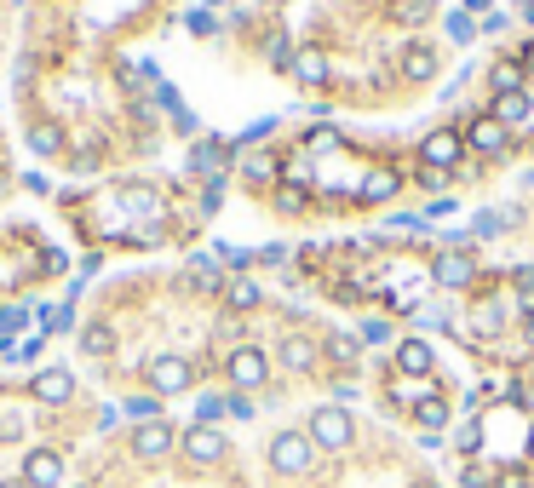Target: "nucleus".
Masks as SVG:
<instances>
[{
    "label": "nucleus",
    "mask_w": 534,
    "mask_h": 488,
    "mask_svg": "<svg viewBox=\"0 0 534 488\" xmlns=\"http://www.w3.org/2000/svg\"><path fill=\"white\" fill-rule=\"evenodd\" d=\"M443 419H448V408H443V397H426V402H419V425H426V431L437 437V431H443Z\"/></svg>",
    "instance_id": "obj_22"
},
{
    "label": "nucleus",
    "mask_w": 534,
    "mask_h": 488,
    "mask_svg": "<svg viewBox=\"0 0 534 488\" xmlns=\"http://www.w3.org/2000/svg\"><path fill=\"white\" fill-rule=\"evenodd\" d=\"M397 18H402V23H419V18H431V0H402V6H397Z\"/></svg>",
    "instance_id": "obj_28"
},
{
    "label": "nucleus",
    "mask_w": 534,
    "mask_h": 488,
    "mask_svg": "<svg viewBox=\"0 0 534 488\" xmlns=\"http://www.w3.org/2000/svg\"><path fill=\"white\" fill-rule=\"evenodd\" d=\"M529 443H534V437H529Z\"/></svg>",
    "instance_id": "obj_46"
},
{
    "label": "nucleus",
    "mask_w": 534,
    "mask_h": 488,
    "mask_svg": "<svg viewBox=\"0 0 534 488\" xmlns=\"http://www.w3.org/2000/svg\"><path fill=\"white\" fill-rule=\"evenodd\" d=\"M489 87H494V92H523V69H517V64H494Z\"/></svg>",
    "instance_id": "obj_21"
},
{
    "label": "nucleus",
    "mask_w": 534,
    "mask_h": 488,
    "mask_svg": "<svg viewBox=\"0 0 534 488\" xmlns=\"http://www.w3.org/2000/svg\"><path fill=\"white\" fill-rule=\"evenodd\" d=\"M29 391H35V402H52V408H58V402L75 397V380H69V368H41Z\"/></svg>",
    "instance_id": "obj_9"
},
{
    "label": "nucleus",
    "mask_w": 534,
    "mask_h": 488,
    "mask_svg": "<svg viewBox=\"0 0 534 488\" xmlns=\"http://www.w3.org/2000/svg\"><path fill=\"white\" fill-rule=\"evenodd\" d=\"M305 437L317 448H345V443H351V414H345V408H317Z\"/></svg>",
    "instance_id": "obj_2"
},
{
    "label": "nucleus",
    "mask_w": 534,
    "mask_h": 488,
    "mask_svg": "<svg viewBox=\"0 0 534 488\" xmlns=\"http://www.w3.org/2000/svg\"><path fill=\"white\" fill-rule=\"evenodd\" d=\"M264 373H271L264 351H253V345L230 351V385H235V391H259V385H264Z\"/></svg>",
    "instance_id": "obj_5"
},
{
    "label": "nucleus",
    "mask_w": 534,
    "mask_h": 488,
    "mask_svg": "<svg viewBox=\"0 0 534 488\" xmlns=\"http://www.w3.org/2000/svg\"><path fill=\"white\" fill-rule=\"evenodd\" d=\"M494 488H529V477H523V471H500Z\"/></svg>",
    "instance_id": "obj_38"
},
{
    "label": "nucleus",
    "mask_w": 534,
    "mask_h": 488,
    "mask_svg": "<svg viewBox=\"0 0 534 488\" xmlns=\"http://www.w3.org/2000/svg\"><path fill=\"white\" fill-rule=\"evenodd\" d=\"M225 431H213V425H190L184 431V460H196V465H213V460H225Z\"/></svg>",
    "instance_id": "obj_6"
},
{
    "label": "nucleus",
    "mask_w": 534,
    "mask_h": 488,
    "mask_svg": "<svg viewBox=\"0 0 534 488\" xmlns=\"http://www.w3.org/2000/svg\"><path fill=\"white\" fill-rule=\"evenodd\" d=\"M431 276L443 281V288H465L471 276H477V259L465 253V247H448V253H437V264H431Z\"/></svg>",
    "instance_id": "obj_8"
},
{
    "label": "nucleus",
    "mask_w": 534,
    "mask_h": 488,
    "mask_svg": "<svg viewBox=\"0 0 534 488\" xmlns=\"http://www.w3.org/2000/svg\"><path fill=\"white\" fill-rule=\"evenodd\" d=\"M397 368L408 373V380H426L431 373V345L426 339H402L397 345Z\"/></svg>",
    "instance_id": "obj_11"
},
{
    "label": "nucleus",
    "mask_w": 534,
    "mask_h": 488,
    "mask_svg": "<svg viewBox=\"0 0 534 488\" xmlns=\"http://www.w3.org/2000/svg\"><path fill=\"white\" fill-rule=\"evenodd\" d=\"M0 488H29V483H23V477H12V483H0Z\"/></svg>",
    "instance_id": "obj_40"
},
{
    "label": "nucleus",
    "mask_w": 534,
    "mask_h": 488,
    "mask_svg": "<svg viewBox=\"0 0 534 488\" xmlns=\"http://www.w3.org/2000/svg\"><path fill=\"white\" fill-rule=\"evenodd\" d=\"M23 483L29 488H58L64 483V454L58 448H29L23 454Z\"/></svg>",
    "instance_id": "obj_4"
},
{
    "label": "nucleus",
    "mask_w": 534,
    "mask_h": 488,
    "mask_svg": "<svg viewBox=\"0 0 534 488\" xmlns=\"http://www.w3.org/2000/svg\"><path fill=\"white\" fill-rule=\"evenodd\" d=\"M127 207L133 213H155V196L150 190H127Z\"/></svg>",
    "instance_id": "obj_35"
},
{
    "label": "nucleus",
    "mask_w": 534,
    "mask_h": 488,
    "mask_svg": "<svg viewBox=\"0 0 534 488\" xmlns=\"http://www.w3.org/2000/svg\"><path fill=\"white\" fill-rule=\"evenodd\" d=\"M225 305H230V310H253V305H259V281H253V276H230V281H225Z\"/></svg>",
    "instance_id": "obj_15"
},
{
    "label": "nucleus",
    "mask_w": 534,
    "mask_h": 488,
    "mask_svg": "<svg viewBox=\"0 0 534 488\" xmlns=\"http://www.w3.org/2000/svg\"><path fill=\"white\" fill-rule=\"evenodd\" d=\"M218 414H225V397H201V402H196V419H201V425H213Z\"/></svg>",
    "instance_id": "obj_30"
},
{
    "label": "nucleus",
    "mask_w": 534,
    "mask_h": 488,
    "mask_svg": "<svg viewBox=\"0 0 534 488\" xmlns=\"http://www.w3.org/2000/svg\"><path fill=\"white\" fill-rule=\"evenodd\" d=\"M448 35H454V41H471L477 29H471V18H465V12H448Z\"/></svg>",
    "instance_id": "obj_31"
},
{
    "label": "nucleus",
    "mask_w": 534,
    "mask_h": 488,
    "mask_svg": "<svg viewBox=\"0 0 534 488\" xmlns=\"http://www.w3.org/2000/svg\"><path fill=\"white\" fill-rule=\"evenodd\" d=\"M414 488H437V483H414Z\"/></svg>",
    "instance_id": "obj_42"
},
{
    "label": "nucleus",
    "mask_w": 534,
    "mask_h": 488,
    "mask_svg": "<svg viewBox=\"0 0 534 488\" xmlns=\"http://www.w3.org/2000/svg\"><path fill=\"white\" fill-rule=\"evenodd\" d=\"M500 225H506V213H477V218H471V230H477V235H500Z\"/></svg>",
    "instance_id": "obj_29"
},
{
    "label": "nucleus",
    "mask_w": 534,
    "mask_h": 488,
    "mask_svg": "<svg viewBox=\"0 0 534 488\" xmlns=\"http://www.w3.org/2000/svg\"><path fill=\"white\" fill-rule=\"evenodd\" d=\"M121 414H133L138 425H150V419H161V402H155V397H133L127 408H121Z\"/></svg>",
    "instance_id": "obj_23"
},
{
    "label": "nucleus",
    "mask_w": 534,
    "mask_h": 488,
    "mask_svg": "<svg viewBox=\"0 0 534 488\" xmlns=\"http://www.w3.org/2000/svg\"><path fill=\"white\" fill-rule=\"evenodd\" d=\"M242 172H247V179H276V161H271V155H247V161H242Z\"/></svg>",
    "instance_id": "obj_25"
},
{
    "label": "nucleus",
    "mask_w": 534,
    "mask_h": 488,
    "mask_svg": "<svg viewBox=\"0 0 534 488\" xmlns=\"http://www.w3.org/2000/svg\"><path fill=\"white\" fill-rule=\"evenodd\" d=\"M305 144H310V150H334V144H339V133H334V127H317V133L305 138Z\"/></svg>",
    "instance_id": "obj_33"
},
{
    "label": "nucleus",
    "mask_w": 534,
    "mask_h": 488,
    "mask_svg": "<svg viewBox=\"0 0 534 488\" xmlns=\"http://www.w3.org/2000/svg\"><path fill=\"white\" fill-rule=\"evenodd\" d=\"M18 327H23V310H12V305H6V310H0V339L18 334Z\"/></svg>",
    "instance_id": "obj_34"
},
{
    "label": "nucleus",
    "mask_w": 534,
    "mask_h": 488,
    "mask_svg": "<svg viewBox=\"0 0 534 488\" xmlns=\"http://www.w3.org/2000/svg\"><path fill=\"white\" fill-rule=\"evenodd\" d=\"M385 196H397V172H368V179H363V201H385Z\"/></svg>",
    "instance_id": "obj_20"
},
{
    "label": "nucleus",
    "mask_w": 534,
    "mask_h": 488,
    "mask_svg": "<svg viewBox=\"0 0 534 488\" xmlns=\"http://www.w3.org/2000/svg\"><path fill=\"white\" fill-rule=\"evenodd\" d=\"M0 190H6V172H0Z\"/></svg>",
    "instance_id": "obj_44"
},
{
    "label": "nucleus",
    "mask_w": 534,
    "mask_h": 488,
    "mask_svg": "<svg viewBox=\"0 0 534 488\" xmlns=\"http://www.w3.org/2000/svg\"><path fill=\"white\" fill-rule=\"evenodd\" d=\"M29 150H35V155H58V150H64V127H58V121H41V127L29 133Z\"/></svg>",
    "instance_id": "obj_18"
},
{
    "label": "nucleus",
    "mask_w": 534,
    "mask_h": 488,
    "mask_svg": "<svg viewBox=\"0 0 534 488\" xmlns=\"http://www.w3.org/2000/svg\"><path fill=\"white\" fill-rule=\"evenodd\" d=\"M397 402H414L419 408V402H426V391H419V385H397Z\"/></svg>",
    "instance_id": "obj_39"
},
{
    "label": "nucleus",
    "mask_w": 534,
    "mask_h": 488,
    "mask_svg": "<svg viewBox=\"0 0 534 488\" xmlns=\"http://www.w3.org/2000/svg\"><path fill=\"white\" fill-rule=\"evenodd\" d=\"M494 121H500V127L529 121V98H523V92H500V98H494Z\"/></svg>",
    "instance_id": "obj_17"
},
{
    "label": "nucleus",
    "mask_w": 534,
    "mask_h": 488,
    "mask_svg": "<svg viewBox=\"0 0 534 488\" xmlns=\"http://www.w3.org/2000/svg\"><path fill=\"white\" fill-rule=\"evenodd\" d=\"M190 281H196V288H218V264L213 259H196L190 264Z\"/></svg>",
    "instance_id": "obj_27"
},
{
    "label": "nucleus",
    "mask_w": 534,
    "mask_h": 488,
    "mask_svg": "<svg viewBox=\"0 0 534 488\" xmlns=\"http://www.w3.org/2000/svg\"><path fill=\"white\" fill-rule=\"evenodd\" d=\"M281 368H293V373H305V368H317V345H310L305 334H288V339H281Z\"/></svg>",
    "instance_id": "obj_12"
},
{
    "label": "nucleus",
    "mask_w": 534,
    "mask_h": 488,
    "mask_svg": "<svg viewBox=\"0 0 534 488\" xmlns=\"http://www.w3.org/2000/svg\"><path fill=\"white\" fill-rule=\"evenodd\" d=\"M402 75H408V81H431V75H437V52H431V46H408V52H402Z\"/></svg>",
    "instance_id": "obj_13"
},
{
    "label": "nucleus",
    "mask_w": 534,
    "mask_h": 488,
    "mask_svg": "<svg viewBox=\"0 0 534 488\" xmlns=\"http://www.w3.org/2000/svg\"><path fill=\"white\" fill-rule=\"evenodd\" d=\"M529 345H534V317H529Z\"/></svg>",
    "instance_id": "obj_41"
},
{
    "label": "nucleus",
    "mask_w": 534,
    "mask_h": 488,
    "mask_svg": "<svg viewBox=\"0 0 534 488\" xmlns=\"http://www.w3.org/2000/svg\"><path fill=\"white\" fill-rule=\"evenodd\" d=\"M172 443H179V437H172L167 419H150V425H138V431H133V454H138V460H167Z\"/></svg>",
    "instance_id": "obj_7"
},
{
    "label": "nucleus",
    "mask_w": 534,
    "mask_h": 488,
    "mask_svg": "<svg viewBox=\"0 0 534 488\" xmlns=\"http://www.w3.org/2000/svg\"><path fill=\"white\" fill-rule=\"evenodd\" d=\"M465 488H494V477L483 465H465Z\"/></svg>",
    "instance_id": "obj_37"
},
{
    "label": "nucleus",
    "mask_w": 534,
    "mask_h": 488,
    "mask_svg": "<svg viewBox=\"0 0 534 488\" xmlns=\"http://www.w3.org/2000/svg\"><path fill=\"white\" fill-rule=\"evenodd\" d=\"M81 351L87 356H109V351H115V334H109L104 322H92V327H81Z\"/></svg>",
    "instance_id": "obj_19"
},
{
    "label": "nucleus",
    "mask_w": 534,
    "mask_h": 488,
    "mask_svg": "<svg viewBox=\"0 0 534 488\" xmlns=\"http://www.w3.org/2000/svg\"><path fill=\"white\" fill-rule=\"evenodd\" d=\"M327 356H334V362H345V368H351V362H356V339L334 334V339H327Z\"/></svg>",
    "instance_id": "obj_26"
},
{
    "label": "nucleus",
    "mask_w": 534,
    "mask_h": 488,
    "mask_svg": "<svg viewBox=\"0 0 534 488\" xmlns=\"http://www.w3.org/2000/svg\"><path fill=\"white\" fill-rule=\"evenodd\" d=\"M419 155H426V167H437V172H448L454 161H460V138L454 133H431L426 144H419Z\"/></svg>",
    "instance_id": "obj_10"
},
{
    "label": "nucleus",
    "mask_w": 534,
    "mask_h": 488,
    "mask_svg": "<svg viewBox=\"0 0 534 488\" xmlns=\"http://www.w3.org/2000/svg\"><path fill=\"white\" fill-rule=\"evenodd\" d=\"M196 380V368L184 356H155L150 362V385H155V397H179V391H190Z\"/></svg>",
    "instance_id": "obj_3"
},
{
    "label": "nucleus",
    "mask_w": 534,
    "mask_h": 488,
    "mask_svg": "<svg viewBox=\"0 0 534 488\" xmlns=\"http://www.w3.org/2000/svg\"><path fill=\"white\" fill-rule=\"evenodd\" d=\"M529 408H534V385H529Z\"/></svg>",
    "instance_id": "obj_43"
},
{
    "label": "nucleus",
    "mask_w": 534,
    "mask_h": 488,
    "mask_svg": "<svg viewBox=\"0 0 534 488\" xmlns=\"http://www.w3.org/2000/svg\"><path fill=\"white\" fill-rule=\"evenodd\" d=\"M523 6H529V0H523Z\"/></svg>",
    "instance_id": "obj_45"
},
{
    "label": "nucleus",
    "mask_w": 534,
    "mask_h": 488,
    "mask_svg": "<svg viewBox=\"0 0 534 488\" xmlns=\"http://www.w3.org/2000/svg\"><path fill=\"white\" fill-rule=\"evenodd\" d=\"M276 207H281V213H299V207H305V190H293V184H288V190L276 196Z\"/></svg>",
    "instance_id": "obj_32"
},
{
    "label": "nucleus",
    "mask_w": 534,
    "mask_h": 488,
    "mask_svg": "<svg viewBox=\"0 0 534 488\" xmlns=\"http://www.w3.org/2000/svg\"><path fill=\"white\" fill-rule=\"evenodd\" d=\"M218 161H225V150H218V144H196V150H190V167H196V172H213Z\"/></svg>",
    "instance_id": "obj_24"
},
{
    "label": "nucleus",
    "mask_w": 534,
    "mask_h": 488,
    "mask_svg": "<svg viewBox=\"0 0 534 488\" xmlns=\"http://www.w3.org/2000/svg\"><path fill=\"white\" fill-rule=\"evenodd\" d=\"M225 414H235V419H253V402H247V397H225Z\"/></svg>",
    "instance_id": "obj_36"
},
{
    "label": "nucleus",
    "mask_w": 534,
    "mask_h": 488,
    "mask_svg": "<svg viewBox=\"0 0 534 488\" xmlns=\"http://www.w3.org/2000/svg\"><path fill=\"white\" fill-rule=\"evenodd\" d=\"M310 460H317V443L299 431H281L271 443V465L281 471V477H299V471H310Z\"/></svg>",
    "instance_id": "obj_1"
},
{
    "label": "nucleus",
    "mask_w": 534,
    "mask_h": 488,
    "mask_svg": "<svg viewBox=\"0 0 534 488\" xmlns=\"http://www.w3.org/2000/svg\"><path fill=\"white\" fill-rule=\"evenodd\" d=\"M293 75H299L305 87H322V81H327V58L317 52V46H305V52L293 58Z\"/></svg>",
    "instance_id": "obj_16"
},
{
    "label": "nucleus",
    "mask_w": 534,
    "mask_h": 488,
    "mask_svg": "<svg viewBox=\"0 0 534 488\" xmlns=\"http://www.w3.org/2000/svg\"><path fill=\"white\" fill-rule=\"evenodd\" d=\"M471 144H477L483 155H500V150H506V127H500L494 115L489 121H471Z\"/></svg>",
    "instance_id": "obj_14"
}]
</instances>
